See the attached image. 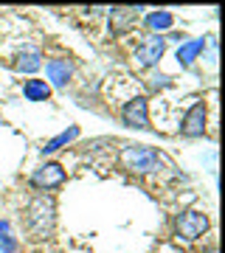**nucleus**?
<instances>
[{
	"instance_id": "f3484780",
	"label": "nucleus",
	"mask_w": 225,
	"mask_h": 253,
	"mask_svg": "<svg viewBox=\"0 0 225 253\" xmlns=\"http://www.w3.org/2000/svg\"><path fill=\"white\" fill-rule=\"evenodd\" d=\"M211 253H214V251H211Z\"/></svg>"
},
{
	"instance_id": "39448f33",
	"label": "nucleus",
	"mask_w": 225,
	"mask_h": 253,
	"mask_svg": "<svg viewBox=\"0 0 225 253\" xmlns=\"http://www.w3.org/2000/svg\"><path fill=\"white\" fill-rule=\"evenodd\" d=\"M73 71H76V65H73V59H68V56H54V59H48L45 62V76H48V87L51 90H65L68 84H71L73 79Z\"/></svg>"
},
{
	"instance_id": "f03ea898",
	"label": "nucleus",
	"mask_w": 225,
	"mask_h": 253,
	"mask_svg": "<svg viewBox=\"0 0 225 253\" xmlns=\"http://www.w3.org/2000/svg\"><path fill=\"white\" fill-rule=\"evenodd\" d=\"M118 163L133 174H155V172H161L163 158L158 149H152L146 144H127L118 152Z\"/></svg>"
},
{
	"instance_id": "6e6552de",
	"label": "nucleus",
	"mask_w": 225,
	"mask_h": 253,
	"mask_svg": "<svg viewBox=\"0 0 225 253\" xmlns=\"http://www.w3.org/2000/svg\"><path fill=\"white\" fill-rule=\"evenodd\" d=\"M163 51H166V37L163 34H149L135 48V62L141 68H155V65L163 59Z\"/></svg>"
},
{
	"instance_id": "f257e3e1",
	"label": "nucleus",
	"mask_w": 225,
	"mask_h": 253,
	"mask_svg": "<svg viewBox=\"0 0 225 253\" xmlns=\"http://www.w3.org/2000/svg\"><path fill=\"white\" fill-rule=\"evenodd\" d=\"M23 225H26L28 239L34 242H48L56 228V203L51 194H37L28 200L23 211Z\"/></svg>"
},
{
	"instance_id": "20e7f679",
	"label": "nucleus",
	"mask_w": 225,
	"mask_h": 253,
	"mask_svg": "<svg viewBox=\"0 0 225 253\" xmlns=\"http://www.w3.org/2000/svg\"><path fill=\"white\" fill-rule=\"evenodd\" d=\"M121 124L130 129H152L149 126V101L146 96H133L121 107Z\"/></svg>"
},
{
	"instance_id": "9b49d317",
	"label": "nucleus",
	"mask_w": 225,
	"mask_h": 253,
	"mask_svg": "<svg viewBox=\"0 0 225 253\" xmlns=\"http://www.w3.org/2000/svg\"><path fill=\"white\" fill-rule=\"evenodd\" d=\"M206 51V37H197V40H186L183 45L175 51V59H178L180 68H191V65L197 62L200 56Z\"/></svg>"
},
{
	"instance_id": "1a4fd4ad",
	"label": "nucleus",
	"mask_w": 225,
	"mask_h": 253,
	"mask_svg": "<svg viewBox=\"0 0 225 253\" xmlns=\"http://www.w3.org/2000/svg\"><path fill=\"white\" fill-rule=\"evenodd\" d=\"M107 11H110V34L121 37L135 26V20H138V14L144 9L138 6V9H107Z\"/></svg>"
},
{
	"instance_id": "7ed1b4c3",
	"label": "nucleus",
	"mask_w": 225,
	"mask_h": 253,
	"mask_svg": "<svg viewBox=\"0 0 225 253\" xmlns=\"http://www.w3.org/2000/svg\"><path fill=\"white\" fill-rule=\"evenodd\" d=\"M208 214L200 211V208H186L175 217V236L183 239V242H197L200 236L208 231Z\"/></svg>"
},
{
	"instance_id": "4468645a",
	"label": "nucleus",
	"mask_w": 225,
	"mask_h": 253,
	"mask_svg": "<svg viewBox=\"0 0 225 253\" xmlns=\"http://www.w3.org/2000/svg\"><path fill=\"white\" fill-rule=\"evenodd\" d=\"M23 96H26V101H48L51 99V87H48L45 79H26Z\"/></svg>"
},
{
	"instance_id": "423d86ee",
	"label": "nucleus",
	"mask_w": 225,
	"mask_h": 253,
	"mask_svg": "<svg viewBox=\"0 0 225 253\" xmlns=\"http://www.w3.org/2000/svg\"><path fill=\"white\" fill-rule=\"evenodd\" d=\"M65 183V166L56 161H45L43 166H37L34 174H31V186L40 191H51L56 186Z\"/></svg>"
},
{
	"instance_id": "f8f14e48",
	"label": "nucleus",
	"mask_w": 225,
	"mask_h": 253,
	"mask_svg": "<svg viewBox=\"0 0 225 253\" xmlns=\"http://www.w3.org/2000/svg\"><path fill=\"white\" fill-rule=\"evenodd\" d=\"M43 68V54L37 48H28V51H20L14 56V71L17 73H37Z\"/></svg>"
},
{
	"instance_id": "9d476101",
	"label": "nucleus",
	"mask_w": 225,
	"mask_h": 253,
	"mask_svg": "<svg viewBox=\"0 0 225 253\" xmlns=\"http://www.w3.org/2000/svg\"><path fill=\"white\" fill-rule=\"evenodd\" d=\"M82 135V129H79V124H71L68 129H62V132H56L54 138H48L43 146H40V155H54V152H59V149H65V146H71L76 138Z\"/></svg>"
},
{
	"instance_id": "0eeeda50",
	"label": "nucleus",
	"mask_w": 225,
	"mask_h": 253,
	"mask_svg": "<svg viewBox=\"0 0 225 253\" xmlns=\"http://www.w3.org/2000/svg\"><path fill=\"white\" fill-rule=\"evenodd\" d=\"M206 118H208V107L206 101H194L186 116L180 121V135L183 138H203L206 135Z\"/></svg>"
},
{
	"instance_id": "ddd939ff",
	"label": "nucleus",
	"mask_w": 225,
	"mask_h": 253,
	"mask_svg": "<svg viewBox=\"0 0 225 253\" xmlns=\"http://www.w3.org/2000/svg\"><path fill=\"white\" fill-rule=\"evenodd\" d=\"M144 23H146V28H149V31L161 34V31H169V28L175 26V14H172V11H166V9H158V11H149V14L144 17Z\"/></svg>"
},
{
	"instance_id": "dca6fc26",
	"label": "nucleus",
	"mask_w": 225,
	"mask_h": 253,
	"mask_svg": "<svg viewBox=\"0 0 225 253\" xmlns=\"http://www.w3.org/2000/svg\"><path fill=\"white\" fill-rule=\"evenodd\" d=\"M169 84H172V76H166V73H158V76H152V82H149L152 90H161V87H169Z\"/></svg>"
},
{
	"instance_id": "2eb2a0df",
	"label": "nucleus",
	"mask_w": 225,
	"mask_h": 253,
	"mask_svg": "<svg viewBox=\"0 0 225 253\" xmlns=\"http://www.w3.org/2000/svg\"><path fill=\"white\" fill-rule=\"evenodd\" d=\"M0 253H20V239L14 236L9 219H0Z\"/></svg>"
}]
</instances>
